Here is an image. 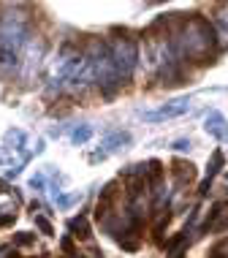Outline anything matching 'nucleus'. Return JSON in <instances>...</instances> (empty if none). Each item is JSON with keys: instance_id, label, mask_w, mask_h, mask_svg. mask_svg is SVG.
Returning a JSON list of instances; mask_svg holds the SVG:
<instances>
[{"instance_id": "1", "label": "nucleus", "mask_w": 228, "mask_h": 258, "mask_svg": "<svg viewBox=\"0 0 228 258\" xmlns=\"http://www.w3.org/2000/svg\"><path fill=\"white\" fill-rule=\"evenodd\" d=\"M190 109V98H177L171 103H163L161 109L155 111H144V122H161V120H174V117H182L185 111Z\"/></svg>"}, {"instance_id": "2", "label": "nucleus", "mask_w": 228, "mask_h": 258, "mask_svg": "<svg viewBox=\"0 0 228 258\" xmlns=\"http://www.w3.org/2000/svg\"><path fill=\"white\" fill-rule=\"evenodd\" d=\"M125 144H130V134H128V131H114L112 136L103 139V147H106V150H103V152H95L90 160H93V163H98V160H103V158L109 155V152H117L120 147H125Z\"/></svg>"}, {"instance_id": "3", "label": "nucleus", "mask_w": 228, "mask_h": 258, "mask_svg": "<svg viewBox=\"0 0 228 258\" xmlns=\"http://www.w3.org/2000/svg\"><path fill=\"white\" fill-rule=\"evenodd\" d=\"M223 125H225V117L220 114V111H209V114H206V125H204L206 134H212L215 139H223V136H225V128H223Z\"/></svg>"}, {"instance_id": "4", "label": "nucleus", "mask_w": 228, "mask_h": 258, "mask_svg": "<svg viewBox=\"0 0 228 258\" xmlns=\"http://www.w3.org/2000/svg\"><path fill=\"white\" fill-rule=\"evenodd\" d=\"M68 228H71L73 236H79V239H87L90 236V226H87L85 218H73L71 223H68Z\"/></svg>"}, {"instance_id": "5", "label": "nucleus", "mask_w": 228, "mask_h": 258, "mask_svg": "<svg viewBox=\"0 0 228 258\" xmlns=\"http://www.w3.org/2000/svg\"><path fill=\"white\" fill-rule=\"evenodd\" d=\"M90 136H93V128H90V125H82V128H76L71 134V142L73 144H87Z\"/></svg>"}, {"instance_id": "6", "label": "nucleus", "mask_w": 228, "mask_h": 258, "mask_svg": "<svg viewBox=\"0 0 228 258\" xmlns=\"http://www.w3.org/2000/svg\"><path fill=\"white\" fill-rule=\"evenodd\" d=\"M220 169H223V152H215V155H212V166H209V169H206V179H209V182H212V177H215V174L220 171Z\"/></svg>"}, {"instance_id": "7", "label": "nucleus", "mask_w": 228, "mask_h": 258, "mask_svg": "<svg viewBox=\"0 0 228 258\" xmlns=\"http://www.w3.org/2000/svg\"><path fill=\"white\" fill-rule=\"evenodd\" d=\"M54 201H57V207H63V209H68L71 204H76V201H82V193H73V196H54Z\"/></svg>"}, {"instance_id": "8", "label": "nucleus", "mask_w": 228, "mask_h": 258, "mask_svg": "<svg viewBox=\"0 0 228 258\" xmlns=\"http://www.w3.org/2000/svg\"><path fill=\"white\" fill-rule=\"evenodd\" d=\"M36 226L41 228V234H46V236H52L54 234V228H52V223L46 220V218H41V215H36Z\"/></svg>"}, {"instance_id": "9", "label": "nucleus", "mask_w": 228, "mask_h": 258, "mask_svg": "<svg viewBox=\"0 0 228 258\" xmlns=\"http://www.w3.org/2000/svg\"><path fill=\"white\" fill-rule=\"evenodd\" d=\"M14 245H19V247H27V245H33V234H27V231L17 234V236H14Z\"/></svg>"}, {"instance_id": "10", "label": "nucleus", "mask_w": 228, "mask_h": 258, "mask_svg": "<svg viewBox=\"0 0 228 258\" xmlns=\"http://www.w3.org/2000/svg\"><path fill=\"white\" fill-rule=\"evenodd\" d=\"M174 150H177V152H185V150H190V142H185V139H179V142H174Z\"/></svg>"}, {"instance_id": "11", "label": "nucleus", "mask_w": 228, "mask_h": 258, "mask_svg": "<svg viewBox=\"0 0 228 258\" xmlns=\"http://www.w3.org/2000/svg\"><path fill=\"white\" fill-rule=\"evenodd\" d=\"M14 218H17V215H0V226H11V223H14Z\"/></svg>"}, {"instance_id": "12", "label": "nucleus", "mask_w": 228, "mask_h": 258, "mask_svg": "<svg viewBox=\"0 0 228 258\" xmlns=\"http://www.w3.org/2000/svg\"><path fill=\"white\" fill-rule=\"evenodd\" d=\"M30 187H44V177H33L30 179Z\"/></svg>"}, {"instance_id": "13", "label": "nucleus", "mask_w": 228, "mask_h": 258, "mask_svg": "<svg viewBox=\"0 0 228 258\" xmlns=\"http://www.w3.org/2000/svg\"><path fill=\"white\" fill-rule=\"evenodd\" d=\"M63 250H65V253H73V242L68 239V236H65V239H63Z\"/></svg>"}, {"instance_id": "14", "label": "nucleus", "mask_w": 228, "mask_h": 258, "mask_svg": "<svg viewBox=\"0 0 228 258\" xmlns=\"http://www.w3.org/2000/svg\"><path fill=\"white\" fill-rule=\"evenodd\" d=\"M0 193H9V182L6 179H0Z\"/></svg>"}]
</instances>
